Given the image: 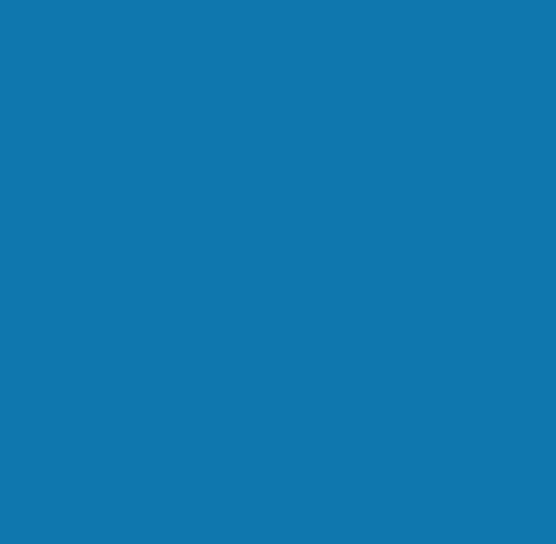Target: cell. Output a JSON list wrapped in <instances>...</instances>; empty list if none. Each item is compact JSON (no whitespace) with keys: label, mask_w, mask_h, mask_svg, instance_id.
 Segmentation results:
<instances>
[]
</instances>
